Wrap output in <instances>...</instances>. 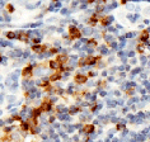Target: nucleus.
Wrapping results in <instances>:
<instances>
[{"instance_id":"nucleus-1","label":"nucleus","mask_w":150,"mask_h":142,"mask_svg":"<svg viewBox=\"0 0 150 142\" xmlns=\"http://www.w3.org/2000/svg\"><path fill=\"white\" fill-rule=\"evenodd\" d=\"M69 36L71 39H76V38H79L81 36V33L79 32V29H78L76 27H69Z\"/></svg>"},{"instance_id":"nucleus-2","label":"nucleus","mask_w":150,"mask_h":142,"mask_svg":"<svg viewBox=\"0 0 150 142\" xmlns=\"http://www.w3.org/2000/svg\"><path fill=\"white\" fill-rule=\"evenodd\" d=\"M99 57H93V56H89V57H85V58H83L80 61V66L81 65H93V64H96V61H98Z\"/></svg>"},{"instance_id":"nucleus-3","label":"nucleus","mask_w":150,"mask_h":142,"mask_svg":"<svg viewBox=\"0 0 150 142\" xmlns=\"http://www.w3.org/2000/svg\"><path fill=\"white\" fill-rule=\"evenodd\" d=\"M50 67H51V69H53V70H60V69H61V64H60L57 60H55V61H51V62H50Z\"/></svg>"},{"instance_id":"nucleus-4","label":"nucleus","mask_w":150,"mask_h":142,"mask_svg":"<svg viewBox=\"0 0 150 142\" xmlns=\"http://www.w3.org/2000/svg\"><path fill=\"white\" fill-rule=\"evenodd\" d=\"M85 81H87V76H84V75H76L75 76V83L83 84V83H85Z\"/></svg>"},{"instance_id":"nucleus-5","label":"nucleus","mask_w":150,"mask_h":142,"mask_svg":"<svg viewBox=\"0 0 150 142\" xmlns=\"http://www.w3.org/2000/svg\"><path fill=\"white\" fill-rule=\"evenodd\" d=\"M56 60L60 62L61 65H62V64H66V61H68V56H66V55H59Z\"/></svg>"},{"instance_id":"nucleus-6","label":"nucleus","mask_w":150,"mask_h":142,"mask_svg":"<svg viewBox=\"0 0 150 142\" xmlns=\"http://www.w3.org/2000/svg\"><path fill=\"white\" fill-rule=\"evenodd\" d=\"M60 77H61V75H60V74H59V72H55V74H52V75L50 76V81L55 83V81L60 80Z\"/></svg>"},{"instance_id":"nucleus-7","label":"nucleus","mask_w":150,"mask_h":142,"mask_svg":"<svg viewBox=\"0 0 150 142\" xmlns=\"http://www.w3.org/2000/svg\"><path fill=\"white\" fill-rule=\"evenodd\" d=\"M31 74H32V66L28 65V66H27L26 69L23 70V76H27V77H28V76H31Z\"/></svg>"},{"instance_id":"nucleus-8","label":"nucleus","mask_w":150,"mask_h":142,"mask_svg":"<svg viewBox=\"0 0 150 142\" xmlns=\"http://www.w3.org/2000/svg\"><path fill=\"white\" fill-rule=\"evenodd\" d=\"M18 38L20 39V41H28V34H27L26 32H20L19 34H18Z\"/></svg>"},{"instance_id":"nucleus-9","label":"nucleus","mask_w":150,"mask_h":142,"mask_svg":"<svg viewBox=\"0 0 150 142\" xmlns=\"http://www.w3.org/2000/svg\"><path fill=\"white\" fill-rule=\"evenodd\" d=\"M94 131V126L93 124H87V126L84 127V132L85 133H90V132H93Z\"/></svg>"},{"instance_id":"nucleus-10","label":"nucleus","mask_w":150,"mask_h":142,"mask_svg":"<svg viewBox=\"0 0 150 142\" xmlns=\"http://www.w3.org/2000/svg\"><path fill=\"white\" fill-rule=\"evenodd\" d=\"M42 110H45V112H47L48 109H50V108H51V104H50V101L48 100H45V103H43L42 104Z\"/></svg>"},{"instance_id":"nucleus-11","label":"nucleus","mask_w":150,"mask_h":142,"mask_svg":"<svg viewBox=\"0 0 150 142\" xmlns=\"http://www.w3.org/2000/svg\"><path fill=\"white\" fill-rule=\"evenodd\" d=\"M46 47L45 46H35L33 47V51H36V52H40V51H45Z\"/></svg>"},{"instance_id":"nucleus-12","label":"nucleus","mask_w":150,"mask_h":142,"mask_svg":"<svg viewBox=\"0 0 150 142\" xmlns=\"http://www.w3.org/2000/svg\"><path fill=\"white\" fill-rule=\"evenodd\" d=\"M97 20H98L97 17H92V18L89 19V24H90V25H94V24L97 23Z\"/></svg>"},{"instance_id":"nucleus-13","label":"nucleus","mask_w":150,"mask_h":142,"mask_svg":"<svg viewBox=\"0 0 150 142\" xmlns=\"http://www.w3.org/2000/svg\"><path fill=\"white\" fill-rule=\"evenodd\" d=\"M148 37H149V33H148V32H142L140 39H141V41H144V39H148Z\"/></svg>"},{"instance_id":"nucleus-14","label":"nucleus","mask_w":150,"mask_h":142,"mask_svg":"<svg viewBox=\"0 0 150 142\" xmlns=\"http://www.w3.org/2000/svg\"><path fill=\"white\" fill-rule=\"evenodd\" d=\"M7 8H8V10H10V12H12V10H13V8H12V5H8V7H7Z\"/></svg>"},{"instance_id":"nucleus-15","label":"nucleus","mask_w":150,"mask_h":142,"mask_svg":"<svg viewBox=\"0 0 150 142\" xmlns=\"http://www.w3.org/2000/svg\"><path fill=\"white\" fill-rule=\"evenodd\" d=\"M88 1H89V3H92V1H93V0H88Z\"/></svg>"},{"instance_id":"nucleus-16","label":"nucleus","mask_w":150,"mask_h":142,"mask_svg":"<svg viewBox=\"0 0 150 142\" xmlns=\"http://www.w3.org/2000/svg\"><path fill=\"white\" fill-rule=\"evenodd\" d=\"M0 57H1V56H0Z\"/></svg>"}]
</instances>
